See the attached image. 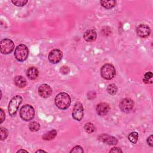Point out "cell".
<instances>
[{
	"instance_id": "9",
	"label": "cell",
	"mask_w": 153,
	"mask_h": 153,
	"mask_svg": "<svg viewBox=\"0 0 153 153\" xmlns=\"http://www.w3.org/2000/svg\"><path fill=\"white\" fill-rule=\"evenodd\" d=\"M72 117L76 121H81L83 118L84 111L83 106L81 103L77 102L75 103L73 111H72Z\"/></svg>"
},
{
	"instance_id": "17",
	"label": "cell",
	"mask_w": 153,
	"mask_h": 153,
	"mask_svg": "<svg viewBox=\"0 0 153 153\" xmlns=\"http://www.w3.org/2000/svg\"><path fill=\"white\" fill-rule=\"evenodd\" d=\"M57 135V131L56 130H52L48 133H45L42 136L43 140H51L55 138V137Z\"/></svg>"
},
{
	"instance_id": "11",
	"label": "cell",
	"mask_w": 153,
	"mask_h": 153,
	"mask_svg": "<svg viewBox=\"0 0 153 153\" xmlns=\"http://www.w3.org/2000/svg\"><path fill=\"white\" fill-rule=\"evenodd\" d=\"M136 33L139 36L144 38L148 37L150 35L151 30L148 26L144 24H140L136 27Z\"/></svg>"
},
{
	"instance_id": "30",
	"label": "cell",
	"mask_w": 153,
	"mask_h": 153,
	"mask_svg": "<svg viewBox=\"0 0 153 153\" xmlns=\"http://www.w3.org/2000/svg\"><path fill=\"white\" fill-rule=\"evenodd\" d=\"M147 143L151 147H152L153 146V143H152V135H150L148 139H147Z\"/></svg>"
},
{
	"instance_id": "1",
	"label": "cell",
	"mask_w": 153,
	"mask_h": 153,
	"mask_svg": "<svg viewBox=\"0 0 153 153\" xmlns=\"http://www.w3.org/2000/svg\"><path fill=\"white\" fill-rule=\"evenodd\" d=\"M55 104L56 106L62 110L68 108L71 105V99L69 95L66 93H60L57 94L55 97Z\"/></svg>"
},
{
	"instance_id": "29",
	"label": "cell",
	"mask_w": 153,
	"mask_h": 153,
	"mask_svg": "<svg viewBox=\"0 0 153 153\" xmlns=\"http://www.w3.org/2000/svg\"><path fill=\"white\" fill-rule=\"evenodd\" d=\"M0 111H1V112H0V115H1V121H0V123H2L3 121H4V120H5V113H4V111H3L2 109H0Z\"/></svg>"
},
{
	"instance_id": "10",
	"label": "cell",
	"mask_w": 153,
	"mask_h": 153,
	"mask_svg": "<svg viewBox=\"0 0 153 153\" xmlns=\"http://www.w3.org/2000/svg\"><path fill=\"white\" fill-rule=\"evenodd\" d=\"M38 94L43 98H47L50 96L52 93V88L51 87L46 84H41L38 90Z\"/></svg>"
},
{
	"instance_id": "21",
	"label": "cell",
	"mask_w": 153,
	"mask_h": 153,
	"mask_svg": "<svg viewBox=\"0 0 153 153\" xmlns=\"http://www.w3.org/2000/svg\"><path fill=\"white\" fill-rule=\"evenodd\" d=\"M84 130L88 133H93L96 130V128L91 123H87L84 126Z\"/></svg>"
},
{
	"instance_id": "2",
	"label": "cell",
	"mask_w": 153,
	"mask_h": 153,
	"mask_svg": "<svg viewBox=\"0 0 153 153\" xmlns=\"http://www.w3.org/2000/svg\"><path fill=\"white\" fill-rule=\"evenodd\" d=\"M35 110L30 105H25L20 110V116L21 118L26 121L32 120L34 117Z\"/></svg>"
},
{
	"instance_id": "5",
	"label": "cell",
	"mask_w": 153,
	"mask_h": 153,
	"mask_svg": "<svg viewBox=\"0 0 153 153\" xmlns=\"http://www.w3.org/2000/svg\"><path fill=\"white\" fill-rule=\"evenodd\" d=\"M101 76L105 79H111L115 75V69L111 64L104 65L100 69Z\"/></svg>"
},
{
	"instance_id": "19",
	"label": "cell",
	"mask_w": 153,
	"mask_h": 153,
	"mask_svg": "<svg viewBox=\"0 0 153 153\" xmlns=\"http://www.w3.org/2000/svg\"><path fill=\"white\" fill-rule=\"evenodd\" d=\"M29 129L32 131H37L40 128V124L36 121H32L29 124Z\"/></svg>"
},
{
	"instance_id": "32",
	"label": "cell",
	"mask_w": 153,
	"mask_h": 153,
	"mask_svg": "<svg viewBox=\"0 0 153 153\" xmlns=\"http://www.w3.org/2000/svg\"><path fill=\"white\" fill-rule=\"evenodd\" d=\"M35 152H46L45 151H44V150H42V149H38V150H37Z\"/></svg>"
},
{
	"instance_id": "26",
	"label": "cell",
	"mask_w": 153,
	"mask_h": 153,
	"mask_svg": "<svg viewBox=\"0 0 153 153\" xmlns=\"http://www.w3.org/2000/svg\"><path fill=\"white\" fill-rule=\"evenodd\" d=\"M84 152V150L82 149V148L80 146H75V147H74L71 151H70V152H79V153H81V152Z\"/></svg>"
},
{
	"instance_id": "14",
	"label": "cell",
	"mask_w": 153,
	"mask_h": 153,
	"mask_svg": "<svg viewBox=\"0 0 153 153\" xmlns=\"http://www.w3.org/2000/svg\"><path fill=\"white\" fill-rule=\"evenodd\" d=\"M97 37V33L93 29H88L84 33V38L86 41L92 42L96 39Z\"/></svg>"
},
{
	"instance_id": "28",
	"label": "cell",
	"mask_w": 153,
	"mask_h": 153,
	"mask_svg": "<svg viewBox=\"0 0 153 153\" xmlns=\"http://www.w3.org/2000/svg\"><path fill=\"white\" fill-rule=\"evenodd\" d=\"M109 152H123V151L120 148H118V147H114V148H112L110 151H109Z\"/></svg>"
},
{
	"instance_id": "7",
	"label": "cell",
	"mask_w": 153,
	"mask_h": 153,
	"mask_svg": "<svg viewBox=\"0 0 153 153\" xmlns=\"http://www.w3.org/2000/svg\"><path fill=\"white\" fill-rule=\"evenodd\" d=\"M134 106L133 101L128 98H125L121 100L119 104L120 109L125 113L130 112Z\"/></svg>"
},
{
	"instance_id": "31",
	"label": "cell",
	"mask_w": 153,
	"mask_h": 153,
	"mask_svg": "<svg viewBox=\"0 0 153 153\" xmlns=\"http://www.w3.org/2000/svg\"><path fill=\"white\" fill-rule=\"evenodd\" d=\"M27 152V151H26V150H25V149H20V150H19V151H17V152Z\"/></svg>"
},
{
	"instance_id": "24",
	"label": "cell",
	"mask_w": 153,
	"mask_h": 153,
	"mask_svg": "<svg viewBox=\"0 0 153 153\" xmlns=\"http://www.w3.org/2000/svg\"><path fill=\"white\" fill-rule=\"evenodd\" d=\"M153 76V74L151 72H147L144 75V78L143 79V81L145 83H147V84H149L150 83L149 81V79H151Z\"/></svg>"
},
{
	"instance_id": "3",
	"label": "cell",
	"mask_w": 153,
	"mask_h": 153,
	"mask_svg": "<svg viewBox=\"0 0 153 153\" xmlns=\"http://www.w3.org/2000/svg\"><path fill=\"white\" fill-rule=\"evenodd\" d=\"M29 55V50L24 44H19L14 51V57L17 60L23 62L26 60Z\"/></svg>"
},
{
	"instance_id": "22",
	"label": "cell",
	"mask_w": 153,
	"mask_h": 153,
	"mask_svg": "<svg viewBox=\"0 0 153 153\" xmlns=\"http://www.w3.org/2000/svg\"><path fill=\"white\" fill-rule=\"evenodd\" d=\"M128 140L133 143H136L138 139V133L136 131L132 132L128 136Z\"/></svg>"
},
{
	"instance_id": "12",
	"label": "cell",
	"mask_w": 153,
	"mask_h": 153,
	"mask_svg": "<svg viewBox=\"0 0 153 153\" xmlns=\"http://www.w3.org/2000/svg\"><path fill=\"white\" fill-rule=\"evenodd\" d=\"M99 140L110 145H115L118 143V140L116 137L107 134H102L100 135L99 137Z\"/></svg>"
},
{
	"instance_id": "8",
	"label": "cell",
	"mask_w": 153,
	"mask_h": 153,
	"mask_svg": "<svg viewBox=\"0 0 153 153\" xmlns=\"http://www.w3.org/2000/svg\"><path fill=\"white\" fill-rule=\"evenodd\" d=\"M63 53L59 49H54L51 50L48 54V60L53 64L58 63L62 59Z\"/></svg>"
},
{
	"instance_id": "27",
	"label": "cell",
	"mask_w": 153,
	"mask_h": 153,
	"mask_svg": "<svg viewBox=\"0 0 153 153\" xmlns=\"http://www.w3.org/2000/svg\"><path fill=\"white\" fill-rule=\"evenodd\" d=\"M60 71L62 74L66 75V74H68L69 72V68H68V66H63L61 67Z\"/></svg>"
},
{
	"instance_id": "20",
	"label": "cell",
	"mask_w": 153,
	"mask_h": 153,
	"mask_svg": "<svg viewBox=\"0 0 153 153\" xmlns=\"http://www.w3.org/2000/svg\"><path fill=\"white\" fill-rule=\"evenodd\" d=\"M106 90L109 94L114 95L117 93L118 88L114 84H111L108 86Z\"/></svg>"
},
{
	"instance_id": "16",
	"label": "cell",
	"mask_w": 153,
	"mask_h": 153,
	"mask_svg": "<svg viewBox=\"0 0 153 153\" xmlns=\"http://www.w3.org/2000/svg\"><path fill=\"white\" fill-rule=\"evenodd\" d=\"M14 84L15 85L19 87V88H23L26 86V79L21 76V75H18V76H16L15 78H14Z\"/></svg>"
},
{
	"instance_id": "15",
	"label": "cell",
	"mask_w": 153,
	"mask_h": 153,
	"mask_svg": "<svg viewBox=\"0 0 153 153\" xmlns=\"http://www.w3.org/2000/svg\"><path fill=\"white\" fill-rule=\"evenodd\" d=\"M27 76L32 80L36 79L39 75V71L35 67H30L27 69Z\"/></svg>"
},
{
	"instance_id": "6",
	"label": "cell",
	"mask_w": 153,
	"mask_h": 153,
	"mask_svg": "<svg viewBox=\"0 0 153 153\" xmlns=\"http://www.w3.org/2000/svg\"><path fill=\"white\" fill-rule=\"evenodd\" d=\"M14 48V44L11 39L5 38L1 41L0 50L2 54H8L13 51Z\"/></svg>"
},
{
	"instance_id": "23",
	"label": "cell",
	"mask_w": 153,
	"mask_h": 153,
	"mask_svg": "<svg viewBox=\"0 0 153 153\" xmlns=\"http://www.w3.org/2000/svg\"><path fill=\"white\" fill-rule=\"evenodd\" d=\"M0 135H1V140H4L7 139L8 135V130L4 127L0 128Z\"/></svg>"
},
{
	"instance_id": "25",
	"label": "cell",
	"mask_w": 153,
	"mask_h": 153,
	"mask_svg": "<svg viewBox=\"0 0 153 153\" xmlns=\"http://www.w3.org/2000/svg\"><path fill=\"white\" fill-rule=\"evenodd\" d=\"M12 3L14 4L15 5L18 6V7H22L25 5L27 2V0H21V1H19V0H13L11 1Z\"/></svg>"
},
{
	"instance_id": "13",
	"label": "cell",
	"mask_w": 153,
	"mask_h": 153,
	"mask_svg": "<svg viewBox=\"0 0 153 153\" xmlns=\"http://www.w3.org/2000/svg\"><path fill=\"white\" fill-rule=\"evenodd\" d=\"M110 109L109 106L106 103H99L96 106V111L99 115H105Z\"/></svg>"
},
{
	"instance_id": "18",
	"label": "cell",
	"mask_w": 153,
	"mask_h": 153,
	"mask_svg": "<svg viewBox=\"0 0 153 153\" xmlns=\"http://www.w3.org/2000/svg\"><path fill=\"white\" fill-rule=\"evenodd\" d=\"M101 5L106 8V9H110L115 7L116 1L114 0H109V1H100V2Z\"/></svg>"
},
{
	"instance_id": "4",
	"label": "cell",
	"mask_w": 153,
	"mask_h": 153,
	"mask_svg": "<svg viewBox=\"0 0 153 153\" xmlns=\"http://www.w3.org/2000/svg\"><path fill=\"white\" fill-rule=\"evenodd\" d=\"M22 96L19 95H16L11 99L8 104V113L11 116H13L16 114L20 105L22 102Z\"/></svg>"
}]
</instances>
